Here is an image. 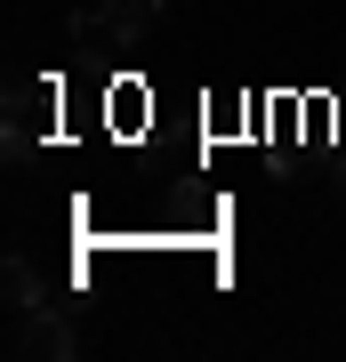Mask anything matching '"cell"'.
<instances>
[{"label": "cell", "instance_id": "1", "mask_svg": "<svg viewBox=\"0 0 346 362\" xmlns=\"http://www.w3.org/2000/svg\"><path fill=\"white\" fill-rule=\"evenodd\" d=\"M16 354H33V362H73L81 338H73V322H64L57 306H40V314H16Z\"/></svg>", "mask_w": 346, "mask_h": 362}, {"label": "cell", "instance_id": "2", "mask_svg": "<svg viewBox=\"0 0 346 362\" xmlns=\"http://www.w3.org/2000/svg\"><path fill=\"white\" fill-rule=\"evenodd\" d=\"M0 290H8V314H40V306H49V282L33 274L25 250H8V266H0Z\"/></svg>", "mask_w": 346, "mask_h": 362}, {"label": "cell", "instance_id": "3", "mask_svg": "<svg viewBox=\"0 0 346 362\" xmlns=\"http://www.w3.org/2000/svg\"><path fill=\"white\" fill-rule=\"evenodd\" d=\"M97 8L113 16V25H121L129 40H145V25H154V16H161V0H97Z\"/></svg>", "mask_w": 346, "mask_h": 362}, {"label": "cell", "instance_id": "4", "mask_svg": "<svg viewBox=\"0 0 346 362\" xmlns=\"http://www.w3.org/2000/svg\"><path fill=\"white\" fill-rule=\"evenodd\" d=\"M338 209H346V177H338Z\"/></svg>", "mask_w": 346, "mask_h": 362}]
</instances>
